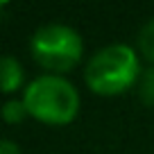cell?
Returning a JSON list of instances; mask_svg holds the SVG:
<instances>
[{
    "instance_id": "cell-1",
    "label": "cell",
    "mask_w": 154,
    "mask_h": 154,
    "mask_svg": "<svg viewBox=\"0 0 154 154\" xmlns=\"http://www.w3.org/2000/svg\"><path fill=\"white\" fill-rule=\"evenodd\" d=\"M143 59L134 45L109 43L95 50L84 66V84L93 95L118 97L136 88L143 72Z\"/></svg>"
},
{
    "instance_id": "cell-2",
    "label": "cell",
    "mask_w": 154,
    "mask_h": 154,
    "mask_svg": "<svg viewBox=\"0 0 154 154\" xmlns=\"http://www.w3.org/2000/svg\"><path fill=\"white\" fill-rule=\"evenodd\" d=\"M20 97L29 118L50 127L70 125L82 109V97L77 86L63 75L43 72L34 77L32 82H27Z\"/></svg>"
},
{
    "instance_id": "cell-3",
    "label": "cell",
    "mask_w": 154,
    "mask_h": 154,
    "mask_svg": "<svg viewBox=\"0 0 154 154\" xmlns=\"http://www.w3.org/2000/svg\"><path fill=\"white\" fill-rule=\"evenodd\" d=\"M29 54L34 63L50 75H63L84 59V38L66 23H45L29 36Z\"/></svg>"
},
{
    "instance_id": "cell-4",
    "label": "cell",
    "mask_w": 154,
    "mask_h": 154,
    "mask_svg": "<svg viewBox=\"0 0 154 154\" xmlns=\"http://www.w3.org/2000/svg\"><path fill=\"white\" fill-rule=\"evenodd\" d=\"M0 86L5 95H14L25 86V70L23 63L14 57V54H5L2 63H0ZM25 91V88H23Z\"/></svg>"
},
{
    "instance_id": "cell-5",
    "label": "cell",
    "mask_w": 154,
    "mask_h": 154,
    "mask_svg": "<svg viewBox=\"0 0 154 154\" xmlns=\"http://www.w3.org/2000/svg\"><path fill=\"white\" fill-rule=\"evenodd\" d=\"M136 52L140 54L143 61H147L149 66H154V16L147 23L140 25L138 34H136Z\"/></svg>"
},
{
    "instance_id": "cell-6",
    "label": "cell",
    "mask_w": 154,
    "mask_h": 154,
    "mask_svg": "<svg viewBox=\"0 0 154 154\" xmlns=\"http://www.w3.org/2000/svg\"><path fill=\"white\" fill-rule=\"evenodd\" d=\"M136 95L145 106H154V66L143 68L140 79L136 84Z\"/></svg>"
},
{
    "instance_id": "cell-7",
    "label": "cell",
    "mask_w": 154,
    "mask_h": 154,
    "mask_svg": "<svg viewBox=\"0 0 154 154\" xmlns=\"http://www.w3.org/2000/svg\"><path fill=\"white\" fill-rule=\"evenodd\" d=\"M25 118H29V113H27V109H25L23 97H9V100L2 104V120H5L7 125H18Z\"/></svg>"
},
{
    "instance_id": "cell-8",
    "label": "cell",
    "mask_w": 154,
    "mask_h": 154,
    "mask_svg": "<svg viewBox=\"0 0 154 154\" xmlns=\"http://www.w3.org/2000/svg\"><path fill=\"white\" fill-rule=\"evenodd\" d=\"M0 154H23V152H20V147L11 138H2V143H0Z\"/></svg>"
}]
</instances>
